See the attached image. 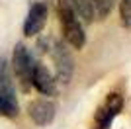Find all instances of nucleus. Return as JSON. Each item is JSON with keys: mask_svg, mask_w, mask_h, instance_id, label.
Instances as JSON below:
<instances>
[{"mask_svg": "<svg viewBox=\"0 0 131 129\" xmlns=\"http://www.w3.org/2000/svg\"><path fill=\"white\" fill-rule=\"evenodd\" d=\"M12 64H14V72H16V78L20 80L24 90H29L31 86V78H33V70H35V61H33V55L29 53V49L24 45V43H18L16 49H14V57H12Z\"/></svg>", "mask_w": 131, "mask_h": 129, "instance_id": "f03ea898", "label": "nucleus"}, {"mask_svg": "<svg viewBox=\"0 0 131 129\" xmlns=\"http://www.w3.org/2000/svg\"><path fill=\"white\" fill-rule=\"evenodd\" d=\"M27 113L37 125H47L55 119V104L49 100H35L27 106Z\"/></svg>", "mask_w": 131, "mask_h": 129, "instance_id": "0eeeda50", "label": "nucleus"}, {"mask_svg": "<svg viewBox=\"0 0 131 129\" xmlns=\"http://www.w3.org/2000/svg\"><path fill=\"white\" fill-rule=\"evenodd\" d=\"M45 24H47V4H43V2L31 4L27 18L24 22V33L27 37H33L45 27Z\"/></svg>", "mask_w": 131, "mask_h": 129, "instance_id": "39448f33", "label": "nucleus"}, {"mask_svg": "<svg viewBox=\"0 0 131 129\" xmlns=\"http://www.w3.org/2000/svg\"><path fill=\"white\" fill-rule=\"evenodd\" d=\"M0 92L4 94H14V84L8 74V63L4 57H0Z\"/></svg>", "mask_w": 131, "mask_h": 129, "instance_id": "9d476101", "label": "nucleus"}, {"mask_svg": "<svg viewBox=\"0 0 131 129\" xmlns=\"http://www.w3.org/2000/svg\"><path fill=\"white\" fill-rule=\"evenodd\" d=\"M119 14H121V22H123V26L131 27V0H121Z\"/></svg>", "mask_w": 131, "mask_h": 129, "instance_id": "9b49d317", "label": "nucleus"}, {"mask_svg": "<svg viewBox=\"0 0 131 129\" xmlns=\"http://www.w3.org/2000/svg\"><path fill=\"white\" fill-rule=\"evenodd\" d=\"M77 16L84 22H92L94 18H106L114 6V0H69Z\"/></svg>", "mask_w": 131, "mask_h": 129, "instance_id": "7ed1b4c3", "label": "nucleus"}, {"mask_svg": "<svg viewBox=\"0 0 131 129\" xmlns=\"http://www.w3.org/2000/svg\"><path fill=\"white\" fill-rule=\"evenodd\" d=\"M18 112H20V106H18L14 94L0 92V115H4V117H16Z\"/></svg>", "mask_w": 131, "mask_h": 129, "instance_id": "1a4fd4ad", "label": "nucleus"}, {"mask_svg": "<svg viewBox=\"0 0 131 129\" xmlns=\"http://www.w3.org/2000/svg\"><path fill=\"white\" fill-rule=\"evenodd\" d=\"M57 12H59V20L63 26V35L67 43L72 45L74 49H82L86 43V35L82 29V24L78 22V16L74 14L72 6L69 0H57Z\"/></svg>", "mask_w": 131, "mask_h": 129, "instance_id": "f257e3e1", "label": "nucleus"}, {"mask_svg": "<svg viewBox=\"0 0 131 129\" xmlns=\"http://www.w3.org/2000/svg\"><path fill=\"white\" fill-rule=\"evenodd\" d=\"M51 55H53V61H55L57 80L67 84L71 80V74H72V57L69 53V49L63 43H55L53 49H51Z\"/></svg>", "mask_w": 131, "mask_h": 129, "instance_id": "20e7f679", "label": "nucleus"}, {"mask_svg": "<svg viewBox=\"0 0 131 129\" xmlns=\"http://www.w3.org/2000/svg\"><path fill=\"white\" fill-rule=\"evenodd\" d=\"M31 84L37 88L41 94L45 96H53L55 92H57V86H55V78L51 76V72L45 67L37 64L35 70H33V78H31Z\"/></svg>", "mask_w": 131, "mask_h": 129, "instance_id": "6e6552de", "label": "nucleus"}, {"mask_svg": "<svg viewBox=\"0 0 131 129\" xmlns=\"http://www.w3.org/2000/svg\"><path fill=\"white\" fill-rule=\"evenodd\" d=\"M121 106H123V98L119 94H110L106 104L98 110L96 113V121H98V129H110L114 117L119 113Z\"/></svg>", "mask_w": 131, "mask_h": 129, "instance_id": "423d86ee", "label": "nucleus"}]
</instances>
